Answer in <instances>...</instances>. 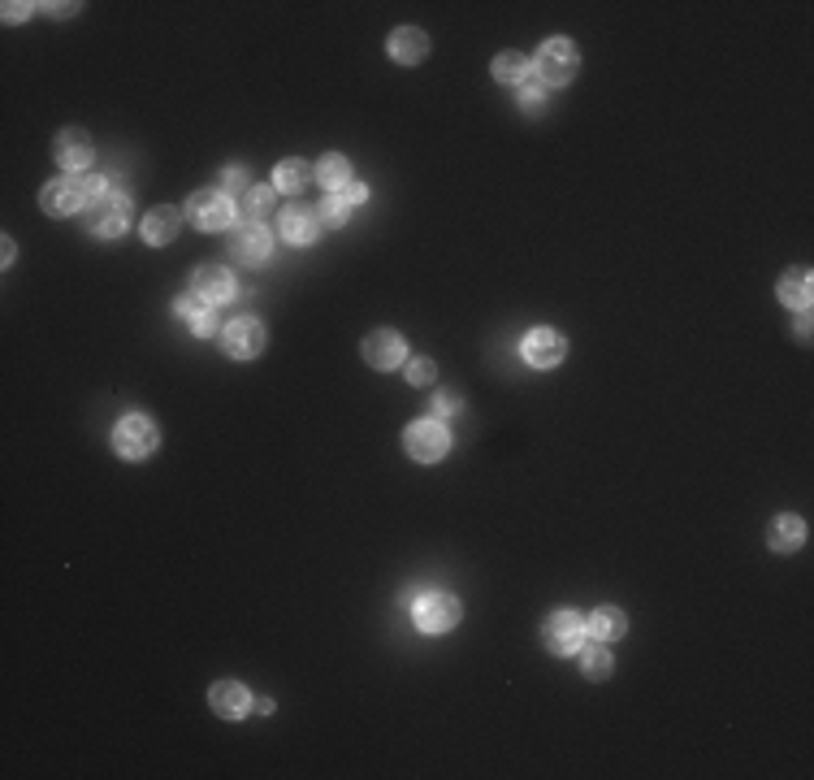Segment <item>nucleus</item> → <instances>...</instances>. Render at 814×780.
<instances>
[{
    "label": "nucleus",
    "instance_id": "obj_1",
    "mask_svg": "<svg viewBox=\"0 0 814 780\" xmlns=\"http://www.w3.org/2000/svg\"><path fill=\"white\" fill-rule=\"evenodd\" d=\"M533 70H537V78H542L546 87H568L572 78H576V70H581V52H576L572 39L555 35V39H546V44L537 48Z\"/></svg>",
    "mask_w": 814,
    "mask_h": 780
},
{
    "label": "nucleus",
    "instance_id": "obj_2",
    "mask_svg": "<svg viewBox=\"0 0 814 780\" xmlns=\"http://www.w3.org/2000/svg\"><path fill=\"white\" fill-rule=\"evenodd\" d=\"M113 447L122 460H148V455L161 447V429H156L152 416L143 412H130L113 425Z\"/></svg>",
    "mask_w": 814,
    "mask_h": 780
},
{
    "label": "nucleus",
    "instance_id": "obj_3",
    "mask_svg": "<svg viewBox=\"0 0 814 780\" xmlns=\"http://www.w3.org/2000/svg\"><path fill=\"white\" fill-rule=\"evenodd\" d=\"M459 598L455 594H420L416 598V607H412V620H416V629L420 633H429V637H438V633H451L455 624H459Z\"/></svg>",
    "mask_w": 814,
    "mask_h": 780
},
{
    "label": "nucleus",
    "instance_id": "obj_4",
    "mask_svg": "<svg viewBox=\"0 0 814 780\" xmlns=\"http://www.w3.org/2000/svg\"><path fill=\"white\" fill-rule=\"evenodd\" d=\"M585 637H589L585 620L576 616V611H568V607L550 611L546 624H542V642H546L550 655H576V650L585 646Z\"/></svg>",
    "mask_w": 814,
    "mask_h": 780
},
{
    "label": "nucleus",
    "instance_id": "obj_5",
    "mask_svg": "<svg viewBox=\"0 0 814 780\" xmlns=\"http://www.w3.org/2000/svg\"><path fill=\"white\" fill-rule=\"evenodd\" d=\"M403 447H407V455H412V460H420V464H438L442 455L451 451V434H446L442 421H416V425H407Z\"/></svg>",
    "mask_w": 814,
    "mask_h": 780
},
{
    "label": "nucleus",
    "instance_id": "obj_6",
    "mask_svg": "<svg viewBox=\"0 0 814 780\" xmlns=\"http://www.w3.org/2000/svg\"><path fill=\"white\" fill-rule=\"evenodd\" d=\"M87 200H91L87 178H57V182H44V191H39V208L48 217H74Z\"/></svg>",
    "mask_w": 814,
    "mask_h": 780
},
{
    "label": "nucleus",
    "instance_id": "obj_7",
    "mask_svg": "<svg viewBox=\"0 0 814 780\" xmlns=\"http://www.w3.org/2000/svg\"><path fill=\"white\" fill-rule=\"evenodd\" d=\"M130 226V195L126 191H104L100 200H91V230L100 239H117Z\"/></svg>",
    "mask_w": 814,
    "mask_h": 780
},
{
    "label": "nucleus",
    "instance_id": "obj_8",
    "mask_svg": "<svg viewBox=\"0 0 814 780\" xmlns=\"http://www.w3.org/2000/svg\"><path fill=\"white\" fill-rule=\"evenodd\" d=\"M520 356L529 360L533 369H555V364L568 356V338H563L559 330H546V325H537V330L524 334Z\"/></svg>",
    "mask_w": 814,
    "mask_h": 780
},
{
    "label": "nucleus",
    "instance_id": "obj_9",
    "mask_svg": "<svg viewBox=\"0 0 814 780\" xmlns=\"http://www.w3.org/2000/svg\"><path fill=\"white\" fill-rule=\"evenodd\" d=\"M187 217L200 230H226L234 221V204H230V195H221V191H195L187 200Z\"/></svg>",
    "mask_w": 814,
    "mask_h": 780
},
{
    "label": "nucleus",
    "instance_id": "obj_10",
    "mask_svg": "<svg viewBox=\"0 0 814 780\" xmlns=\"http://www.w3.org/2000/svg\"><path fill=\"white\" fill-rule=\"evenodd\" d=\"M230 252H234V260H243V265H265L273 256V234L260 226V221H243V226H234V234H230Z\"/></svg>",
    "mask_w": 814,
    "mask_h": 780
},
{
    "label": "nucleus",
    "instance_id": "obj_11",
    "mask_svg": "<svg viewBox=\"0 0 814 780\" xmlns=\"http://www.w3.org/2000/svg\"><path fill=\"white\" fill-rule=\"evenodd\" d=\"M265 325H260L256 317H239V321H230L226 330H221V343H226V351L234 360H252L265 351Z\"/></svg>",
    "mask_w": 814,
    "mask_h": 780
},
{
    "label": "nucleus",
    "instance_id": "obj_12",
    "mask_svg": "<svg viewBox=\"0 0 814 780\" xmlns=\"http://www.w3.org/2000/svg\"><path fill=\"white\" fill-rule=\"evenodd\" d=\"M52 152H57L61 169H87L91 161H96V143H91V135H87L83 126L57 130V139H52Z\"/></svg>",
    "mask_w": 814,
    "mask_h": 780
},
{
    "label": "nucleus",
    "instance_id": "obj_13",
    "mask_svg": "<svg viewBox=\"0 0 814 780\" xmlns=\"http://www.w3.org/2000/svg\"><path fill=\"white\" fill-rule=\"evenodd\" d=\"M191 291L208 299V304H230L239 295V282H234V273L226 265H200L191 273Z\"/></svg>",
    "mask_w": 814,
    "mask_h": 780
},
{
    "label": "nucleus",
    "instance_id": "obj_14",
    "mask_svg": "<svg viewBox=\"0 0 814 780\" xmlns=\"http://www.w3.org/2000/svg\"><path fill=\"white\" fill-rule=\"evenodd\" d=\"M364 360L373 364V369H399V364H407V343L399 330H373L369 338H364Z\"/></svg>",
    "mask_w": 814,
    "mask_h": 780
},
{
    "label": "nucleus",
    "instance_id": "obj_15",
    "mask_svg": "<svg viewBox=\"0 0 814 780\" xmlns=\"http://www.w3.org/2000/svg\"><path fill=\"white\" fill-rule=\"evenodd\" d=\"M208 702H213V711L221 715V720H243V715L256 707V698L247 694L243 681H217L213 689H208Z\"/></svg>",
    "mask_w": 814,
    "mask_h": 780
},
{
    "label": "nucleus",
    "instance_id": "obj_16",
    "mask_svg": "<svg viewBox=\"0 0 814 780\" xmlns=\"http://www.w3.org/2000/svg\"><path fill=\"white\" fill-rule=\"evenodd\" d=\"M282 239L286 243H295V247H304L312 243L321 234V213L317 208H308V204H291V208H282Z\"/></svg>",
    "mask_w": 814,
    "mask_h": 780
},
{
    "label": "nucleus",
    "instance_id": "obj_17",
    "mask_svg": "<svg viewBox=\"0 0 814 780\" xmlns=\"http://www.w3.org/2000/svg\"><path fill=\"white\" fill-rule=\"evenodd\" d=\"M390 57H395L399 65H416L429 57V35L420 31V26H399V31H390Z\"/></svg>",
    "mask_w": 814,
    "mask_h": 780
},
{
    "label": "nucleus",
    "instance_id": "obj_18",
    "mask_svg": "<svg viewBox=\"0 0 814 780\" xmlns=\"http://www.w3.org/2000/svg\"><path fill=\"white\" fill-rule=\"evenodd\" d=\"M806 542V520L802 516H776L771 520V529H767V546L771 551H780V555H789V551H797V546Z\"/></svg>",
    "mask_w": 814,
    "mask_h": 780
},
{
    "label": "nucleus",
    "instance_id": "obj_19",
    "mask_svg": "<svg viewBox=\"0 0 814 780\" xmlns=\"http://www.w3.org/2000/svg\"><path fill=\"white\" fill-rule=\"evenodd\" d=\"M814 278H810V269H802V265H797V269H789V273H784V278H780V286H776V295H780V304L784 308H810V299H814V286H810Z\"/></svg>",
    "mask_w": 814,
    "mask_h": 780
},
{
    "label": "nucleus",
    "instance_id": "obj_20",
    "mask_svg": "<svg viewBox=\"0 0 814 780\" xmlns=\"http://www.w3.org/2000/svg\"><path fill=\"white\" fill-rule=\"evenodd\" d=\"M178 230H182V213H178V208H169V204H165V208H152V213L143 217V239L156 243V247H161V243H174Z\"/></svg>",
    "mask_w": 814,
    "mask_h": 780
},
{
    "label": "nucleus",
    "instance_id": "obj_21",
    "mask_svg": "<svg viewBox=\"0 0 814 780\" xmlns=\"http://www.w3.org/2000/svg\"><path fill=\"white\" fill-rule=\"evenodd\" d=\"M312 178H317V169L308 161H299V156H286V161H278V169H273V187L286 191V195H299Z\"/></svg>",
    "mask_w": 814,
    "mask_h": 780
},
{
    "label": "nucleus",
    "instance_id": "obj_22",
    "mask_svg": "<svg viewBox=\"0 0 814 780\" xmlns=\"http://www.w3.org/2000/svg\"><path fill=\"white\" fill-rule=\"evenodd\" d=\"M589 637H598V642H615V637H624L628 629V616L620 607H594V616L585 620Z\"/></svg>",
    "mask_w": 814,
    "mask_h": 780
},
{
    "label": "nucleus",
    "instance_id": "obj_23",
    "mask_svg": "<svg viewBox=\"0 0 814 780\" xmlns=\"http://www.w3.org/2000/svg\"><path fill=\"white\" fill-rule=\"evenodd\" d=\"M529 70H533V61L520 57V52H498L494 57V78L507 87H524L529 83Z\"/></svg>",
    "mask_w": 814,
    "mask_h": 780
},
{
    "label": "nucleus",
    "instance_id": "obj_24",
    "mask_svg": "<svg viewBox=\"0 0 814 780\" xmlns=\"http://www.w3.org/2000/svg\"><path fill=\"white\" fill-rule=\"evenodd\" d=\"M317 182L321 187H330V195H338L351 182V165H347V156H338V152H330V156H321V165H317Z\"/></svg>",
    "mask_w": 814,
    "mask_h": 780
},
{
    "label": "nucleus",
    "instance_id": "obj_25",
    "mask_svg": "<svg viewBox=\"0 0 814 780\" xmlns=\"http://www.w3.org/2000/svg\"><path fill=\"white\" fill-rule=\"evenodd\" d=\"M576 655H581V672L589 676V681H607L611 668H615L611 655H607V646H581Z\"/></svg>",
    "mask_w": 814,
    "mask_h": 780
},
{
    "label": "nucleus",
    "instance_id": "obj_26",
    "mask_svg": "<svg viewBox=\"0 0 814 780\" xmlns=\"http://www.w3.org/2000/svg\"><path fill=\"white\" fill-rule=\"evenodd\" d=\"M273 208H278V191L273 187H252L243 195V213L247 217H269Z\"/></svg>",
    "mask_w": 814,
    "mask_h": 780
},
{
    "label": "nucleus",
    "instance_id": "obj_27",
    "mask_svg": "<svg viewBox=\"0 0 814 780\" xmlns=\"http://www.w3.org/2000/svg\"><path fill=\"white\" fill-rule=\"evenodd\" d=\"M187 325H191V334H200V338H213V334L221 330V325H217V312H213V304H200V308H195L191 317H187Z\"/></svg>",
    "mask_w": 814,
    "mask_h": 780
},
{
    "label": "nucleus",
    "instance_id": "obj_28",
    "mask_svg": "<svg viewBox=\"0 0 814 780\" xmlns=\"http://www.w3.org/2000/svg\"><path fill=\"white\" fill-rule=\"evenodd\" d=\"M546 100H550V87L542 83V78H537V83L529 78V83L520 87V104H524L529 113H542V109H546Z\"/></svg>",
    "mask_w": 814,
    "mask_h": 780
},
{
    "label": "nucleus",
    "instance_id": "obj_29",
    "mask_svg": "<svg viewBox=\"0 0 814 780\" xmlns=\"http://www.w3.org/2000/svg\"><path fill=\"white\" fill-rule=\"evenodd\" d=\"M317 213H321V221H325V226H347V213H351V204L343 200V195H330V200H325V204L317 208Z\"/></svg>",
    "mask_w": 814,
    "mask_h": 780
},
{
    "label": "nucleus",
    "instance_id": "obj_30",
    "mask_svg": "<svg viewBox=\"0 0 814 780\" xmlns=\"http://www.w3.org/2000/svg\"><path fill=\"white\" fill-rule=\"evenodd\" d=\"M407 382L429 386L433 382V360H407Z\"/></svg>",
    "mask_w": 814,
    "mask_h": 780
},
{
    "label": "nucleus",
    "instance_id": "obj_31",
    "mask_svg": "<svg viewBox=\"0 0 814 780\" xmlns=\"http://www.w3.org/2000/svg\"><path fill=\"white\" fill-rule=\"evenodd\" d=\"M200 304H208V299H200L195 291H187V295H178V299H174V312H178V317H191V312L200 308Z\"/></svg>",
    "mask_w": 814,
    "mask_h": 780
},
{
    "label": "nucleus",
    "instance_id": "obj_32",
    "mask_svg": "<svg viewBox=\"0 0 814 780\" xmlns=\"http://www.w3.org/2000/svg\"><path fill=\"white\" fill-rule=\"evenodd\" d=\"M338 195H343L347 204H364V200H369V187H364V182H347V187L338 191Z\"/></svg>",
    "mask_w": 814,
    "mask_h": 780
},
{
    "label": "nucleus",
    "instance_id": "obj_33",
    "mask_svg": "<svg viewBox=\"0 0 814 780\" xmlns=\"http://www.w3.org/2000/svg\"><path fill=\"white\" fill-rule=\"evenodd\" d=\"M433 412H438V416H451V412H459V399H455V395H433Z\"/></svg>",
    "mask_w": 814,
    "mask_h": 780
},
{
    "label": "nucleus",
    "instance_id": "obj_34",
    "mask_svg": "<svg viewBox=\"0 0 814 780\" xmlns=\"http://www.w3.org/2000/svg\"><path fill=\"white\" fill-rule=\"evenodd\" d=\"M22 13H31V5H5V22H18Z\"/></svg>",
    "mask_w": 814,
    "mask_h": 780
},
{
    "label": "nucleus",
    "instance_id": "obj_35",
    "mask_svg": "<svg viewBox=\"0 0 814 780\" xmlns=\"http://www.w3.org/2000/svg\"><path fill=\"white\" fill-rule=\"evenodd\" d=\"M0 247H5V265H13V256H18V247H13V239H5Z\"/></svg>",
    "mask_w": 814,
    "mask_h": 780
}]
</instances>
